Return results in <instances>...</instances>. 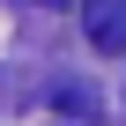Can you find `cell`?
Wrapping results in <instances>:
<instances>
[{"label": "cell", "mask_w": 126, "mask_h": 126, "mask_svg": "<svg viewBox=\"0 0 126 126\" xmlns=\"http://www.w3.org/2000/svg\"><path fill=\"white\" fill-rule=\"evenodd\" d=\"M82 30H89V45L96 52H126V0H82Z\"/></svg>", "instance_id": "1"}]
</instances>
